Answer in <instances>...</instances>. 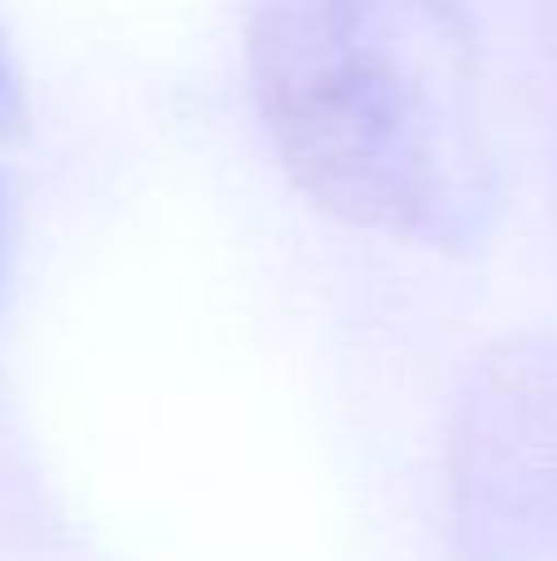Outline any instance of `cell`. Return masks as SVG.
<instances>
[{
  "mask_svg": "<svg viewBox=\"0 0 557 561\" xmlns=\"http://www.w3.org/2000/svg\"><path fill=\"white\" fill-rule=\"evenodd\" d=\"M459 561H557V340L474 359L444 448Z\"/></svg>",
  "mask_w": 557,
  "mask_h": 561,
  "instance_id": "cell-2",
  "label": "cell"
},
{
  "mask_svg": "<svg viewBox=\"0 0 557 561\" xmlns=\"http://www.w3.org/2000/svg\"><path fill=\"white\" fill-rule=\"evenodd\" d=\"M20 124H25V79H20L5 35H0V138L20 134Z\"/></svg>",
  "mask_w": 557,
  "mask_h": 561,
  "instance_id": "cell-3",
  "label": "cell"
},
{
  "mask_svg": "<svg viewBox=\"0 0 557 561\" xmlns=\"http://www.w3.org/2000/svg\"><path fill=\"white\" fill-rule=\"evenodd\" d=\"M247 65L286 173L326 213L430 252L484 247L499 168L479 49L454 5H266Z\"/></svg>",
  "mask_w": 557,
  "mask_h": 561,
  "instance_id": "cell-1",
  "label": "cell"
},
{
  "mask_svg": "<svg viewBox=\"0 0 557 561\" xmlns=\"http://www.w3.org/2000/svg\"><path fill=\"white\" fill-rule=\"evenodd\" d=\"M5 247H10V222H5V193H0V280H5Z\"/></svg>",
  "mask_w": 557,
  "mask_h": 561,
  "instance_id": "cell-4",
  "label": "cell"
}]
</instances>
